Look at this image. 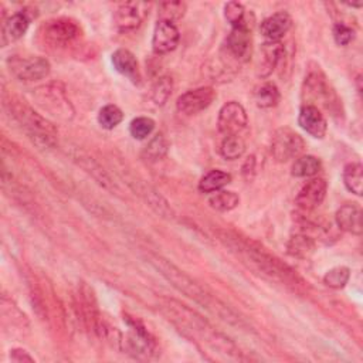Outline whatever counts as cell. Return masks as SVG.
I'll return each mask as SVG.
<instances>
[{
	"label": "cell",
	"mask_w": 363,
	"mask_h": 363,
	"mask_svg": "<svg viewBox=\"0 0 363 363\" xmlns=\"http://www.w3.org/2000/svg\"><path fill=\"white\" fill-rule=\"evenodd\" d=\"M160 311L173 322L180 330L191 337H199L211 349L224 354L230 359H241V352L238 347L221 332L214 329V326L204 319L200 313L189 308L187 305L176 301L163 298L159 303Z\"/></svg>",
	"instance_id": "7a4b0ae2"
},
{
	"label": "cell",
	"mask_w": 363,
	"mask_h": 363,
	"mask_svg": "<svg viewBox=\"0 0 363 363\" xmlns=\"http://www.w3.org/2000/svg\"><path fill=\"white\" fill-rule=\"evenodd\" d=\"M43 37L45 43L55 48H67L77 43L81 37L79 26L67 17H58L48 20L43 26Z\"/></svg>",
	"instance_id": "52a82bcc"
},
{
	"label": "cell",
	"mask_w": 363,
	"mask_h": 363,
	"mask_svg": "<svg viewBox=\"0 0 363 363\" xmlns=\"http://www.w3.org/2000/svg\"><path fill=\"white\" fill-rule=\"evenodd\" d=\"M238 203H240L238 194L230 190H218L208 199L210 207L217 211H230L235 208Z\"/></svg>",
	"instance_id": "1f68e13d"
},
{
	"label": "cell",
	"mask_w": 363,
	"mask_h": 363,
	"mask_svg": "<svg viewBox=\"0 0 363 363\" xmlns=\"http://www.w3.org/2000/svg\"><path fill=\"white\" fill-rule=\"evenodd\" d=\"M150 4L146 1H125L113 13V23L119 31H132L142 26L149 14Z\"/></svg>",
	"instance_id": "7c38bea8"
},
{
	"label": "cell",
	"mask_w": 363,
	"mask_h": 363,
	"mask_svg": "<svg viewBox=\"0 0 363 363\" xmlns=\"http://www.w3.org/2000/svg\"><path fill=\"white\" fill-rule=\"evenodd\" d=\"M179 40L180 33L174 23L157 20L152 35V48L156 54H167L173 51L177 47Z\"/></svg>",
	"instance_id": "9a60e30c"
},
{
	"label": "cell",
	"mask_w": 363,
	"mask_h": 363,
	"mask_svg": "<svg viewBox=\"0 0 363 363\" xmlns=\"http://www.w3.org/2000/svg\"><path fill=\"white\" fill-rule=\"evenodd\" d=\"M298 125L312 138L322 139L328 130V122L322 111L312 105H303L298 115Z\"/></svg>",
	"instance_id": "2e32d148"
},
{
	"label": "cell",
	"mask_w": 363,
	"mask_h": 363,
	"mask_svg": "<svg viewBox=\"0 0 363 363\" xmlns=\"http://www.w3.org/2000/svg\"><path fill=\"white\" fill-rule=\"evenodd\" d=\"M305 149V142L299 133L291 128H279L271 140V153L277 162H288L298 157Z\"/></svg>",
	"instance_id": "ba28073f"
},
{
	"label": "cell",
	"mask_w": 363,
	"mask_h": 363,
	"mask_svg": "<svg viewBox=\"0 0 363 363\" xmlns=\"http://www.w3.org/2000/svg\"><path fill=\"white\" fill-rule=\"evenodd\" d=\"M322 167L320 160L312 155L298 156L292 164L291 173L295 177H311L315 176Z\"/></svg>",
	"instance_id": "f1b7e54d"
},
{
	"label": "cell",
	"mask_w": 363,
	"mask_h": 363,
	"mask_svg": "<svg viewBox=\"0 0 363 363\" xmlns=\"http://www.w3.org/2000/svg\"><path fill=\"white\" fill-rule=\"evenodd\" d=\"M241 174L247 182H251L255 176V157L251 155L245 159L242 167H241Z\"/></svg>",
	"instance_id": "f35d334b"
},
{
	"label": "cell",
	"mask_w": 363,
	"mask_h": 363,
	"mask_svg": "<svg viewBox=\"0 0 363 363\" xmlns=\"http://www.w3.org/2000/svg\"><path fill=\"white\" fill-rule=\"evenodd\" d=\"M217 92L211 86H199L182 94L176 101V109L183 115H196L207 109L216 99Z\"/></svg>",
	"instance_id": "4fadbf2b"
},
{
	"label": "cell",
	"mask_w": 363,
	"mask_h": 363,
	"mask_svg": "<svg viewBox=\"0 0 363 363\" xmlns=\"http://www.w3.org/2000/svg\"><path fill=\"white\" fill-rule=\"evenodd\" d=\"M343 183L350 193L360 196L363 190V166L357 162L346 164L343 169Z\"/></svg>",
	"instance_id": "83f0119b"
},
{
	"label": "cell",
	"mask_w": 363,
	"mask_h": 363,
	"mask_svg": "<svg viewBox=\"0 0 363 363\" xmlns=\"http://www.w3.org/2000/svg\"><path fill=\"white\" fill-rule=\"evenodd\" d=\"M302 98L305 101V105H312L316 108H326L333 109L335 105H337V96L329 82L326 81L325 74L318 71H309L305 77L303 85H302Z\"/></svg>",
	"instance_id": "5b68a950"
},
{
	"label": "cell",
	"mask_w": 363,
	"mask_h": 363,
	"mask_svg": "<svg viewBox=\"0 0 363 363\" xmlns=\"http://www.w3.org/2000/svg\"><path fill=\"white\" fill-rule=\"evenodd\" d=\"M335 220L340 231H346L354 235H360L363 231L362 210L356 204H343L342 207H339Z\"/></svg>",
	"instance_id": "d6986e66"
},
{
	"label": "cell",
	"mask_w": 363,
	"mask_h": 363,
	"mask_svg": "<svg viewBox=\"0 0 363 363\" xmlns=\"http://www.w3.org/2000/svg\"><path fill=\"white\" fill-rule=\"evenodd\" d=\"M224 17L231 24V27L245 24V10L238 1H228L224 4Z\"/></svg>",
	"instance_id": "8d00e7d4"
},
{
	"label": "cell",
	"mask_w": 363,
	"mask_h": 363,
	"mask_svg": "<svg viewBox=\"0 0 363 363\" xmlns=\"http://www.w3.org/2000/svg\"><path fill=\"white\" fill-rule=\"evenodd\" d=\"M112 64L113 68L130 79L133 84L140 82V71H139V62L136 57L126 48H118L112 54Z\"/></svg>",
	"instance_id": "ffe728a7"
},
{
	"label": "cell",
	"mask_w": 363,
	"mask_h": 363,
	"mask_svg": "<svg viewBox=\"0 0 363 363\" xmlns=\"http://www.w3.org/2000/svg\"><path fill=\"white\" fill-rule=\"evenodd\" d=\"M315 250H316V241L303 233H295L286 241V252L291 257H295L299 259L311 258Z\"/></svg>",
	"instance_id": "603a6c76"
},
{
	"label": "cell",
	"mask_w": 363,
	"mask_h": 363,
	"mask_svg": "<svg viewBox=\"0 0 363 363\" xmlns=\"http://www.w3.org/2000/svg\"><path fill=\"white\" fill-rule=\"evenodd\" d=\"M169 150V140L162 132H157L143 147L142 157L146 162H157L167 155Z\"/></svg>",
	"instance_id": "484cf974"
},
{
	"label": "cell",
	"mask_w": 363,
	"mask_h": 363,
	"mask_svg": "<svg viewBox=\"0 0 363 363\" xmlns=\"http://www.w3.org/2000/svg\"><path fill=\"white\" fill-rule=\"evenodd\" d=\"M245 152V142L240 135L233 136H224L221 145H220V153L227 160H235L240 159Z\"/></svg>",
	"instance_id": "4dcf8cb0"
},
{
	"label": "cell",
	"mask_w": 363,
	"mask_h": 363,
	"mask_svg": "<svg viewBox=\"0 0 363 363\" xmlns=\"http://www.w3.org/2000/svg\"><path fill=\"white\" fill-rule=\"evenodd\" d=\"M28 26L30 17L27 11H18L7 17L1 26V45L6 47L21 38L28 30Z\"/></svg>",
	"instance_id": "ac0fdd59"
},
{
	"label": "cell",
	"mask_w": 363,
	"mask_h": 363,
	"mask_svg": "<svg viewBox=\"0 0 363 363\" xmlns=\"http://www.w3.org/2000/svg\"><path fill=\"white\" fill-rule=\"evenodd\" d=\"M122 121H123V112L121 111L119 106H116L113 104L102 106L98 112V123L104 129L111 130V129L116 128Z\"/></svg>",
	"instance_id": "d6a6232c"
},
{
	"label": "cell",
	"mask_w": 363,
	"mask_h": 363,
	"mask_svg": "<svg viewBox=\"0 0 363 363\" xmlns=\"http://www.w3.org/2000/svg\"><path fill=\"white\" fill-rule=\"evenodd\" d=\"M155 129V121L147 116H138L129 125V133L135 139H146Z\"/></svg>",
	"instance_id": "d590c367"
},
{
	"label": "cell",
	"mask_w": 363,
	"mask_h": 363,
	"mask_svg": "<svg viewBox=\"0 0 363 363\" xmlns=\"http://www.w3.org/2000/svg\"><path fill=\"white\" fill-rule=\"evenodd\" d=\"M74 160L82 167L85 169V172H88L101 186H104L105 189H109V190H115V184L111 180V177L108 176V173L89 156L84 155V153H77L72 156Z\"/></svg>",
	"instance_id": "cb8c5ba5"
},
{
	"label": "cell",
	"mask_w": 363,
	"mask_h": 363,
	"mask_svg": "<svg viewBox=\"0 0 363 363\" xmlns=\"http://www.w3.org/2000/svg\"><path fill=\"white\" fill-rule=\"evenodd\" d=\"M231 174L218 169L210 170L206 173L200 182H199V190L201 193H214L221 190L224 186H227L231 182Z\"/></svg>",
	"instance_id": "d4e9b609"
},
{
	"label": "cell",
	"mask_w": 363,
	"mask_h": 363,
	"mask_svg": "<svg viewBox=\"0 0 363 363\" xmlns=\"http://www.w3.org/2000/svg\"><path fill=\"white\" fill-rule=\"evenodd\" d=\"M291 26H292L291 16L286 11H278L261 21L259 33L262 34L265 41L278 43L289 31Z\"/></svg>",
	"instance_id": "e0dca14e"
},
{
	"label": "cell",
	"mask_w": 363,
	"mask_h": 363,
	"mask_svg": "<svg viewBox=\"0 0 363 363\" xmlns=\"http://www.w3.org/2000/svg\"><path fill=\"white\" fill-rule=\"evenodd\" d=\"M13 362H34V359L24 349H13L10 353Z\"/></svg>",
	"instance_id": "ab89813d"
},
{
	"label": "cell",
	"mask_w": 363,
	"mask_h": 363,
	"mask_svg": "<svg viewBox=\"0 0 363 363\" xmlns=\"http://www.w3.org/2000/svg\"><path fill=\"white\" fill-rule=\"evenodd\" d=\"M333 38L337 45H347L354 38V31L343 23H336L333 26Z\"/></svg>",
	"instance_id": "74e56055"
},
{
	"label": "cell",
	"mask_w": 363,
	"mask_h": 363,
	"mask_svg": "<svg viewBox=\"0 0 363 363\" xmlns=\"http://www.w3.org/2000/svg\"><path fill=\"white\" fill-rule=\"evenodd\" d=\"M279 98H281L279 89L274 82H264L259 86H257L254 91L255 104L262 109L275 106L279 102Z\"/></svg>",
	"instance_id": "4316f807"
},
{
	"label": "cell",
	"mask_w": 363,
	"mask_h": 363,
	"mask_svg": "<svg viewBox=\"0 0 363 363\" xmlns=\"http://www.w3.org/2000/svg\"><path fill=\"white\" fill-rule=\"evenodd\" d=\"M150 264L160 272L162 277H164L179 292L184 294L199 305L204 306L214 315L220 316L223 320L241 325L240 318L221 301L214 298L207 289H204L200 284H197L193 278H190L186 272H183L180 268H177L174 264H172L169 259L160 257V255H150Z\"/></svg>",
	"instance_id": "3957f363"
},
{
	"label": "cell",
	"mask_w": 363,
	"mask_h": 363,
	"mask_svg": "<svg viewBox=\"0 0 363 363\" xmlns=\"http://www.w3.org/2000/svg\"><path fill=\"white\" fill-rule=\"evenodd\" d=\"M326 190H328V184H326L325 179H322V177L311 179L298 191V194L295 197V204L302 211L315 210L325 200Z\"/></svg>",
	"instance_id": "5bb4252c"
},
{
	"label": "cell",
	"mask_w": 363,
	"mask_h": 363,
	"mask_svg": "<svg viewBox=\"0 0 363 363\" xmlns=\"http://www.w3.org/2000/svg\"><path fill=\"white\" fill-rule=\"evenodd\" d=\"M37 91H40L38 94H41V96L38 98L40 102H44V106L51 109L52 112H57L58 115L68 118V115H72V108L69 105V101L64 96V92L58 88L54 86H43L38 88Z\"/></svg>",
	"instance_id": "7402d4cb"
},
{
	"label": "cell",
	"mask_w": 363,
	"mask_h": 363,
	"mask_svg": "<svg viewBox=\"0 0 363 363\" xmlns=\"http://www.w3.org/2000/svg\"><path fill=\"white\" fill-rule=\"evenodd\" d=\"M9 106H10L11 115L21 125L27 136L31 139V142L37 147L51 149L57 145L58 130L47 118L35 112L27 104L17 99H10Z\"/></svg>",
	"instance_id": "277c9868"
},
{
	"label": "cell",
	"mask_w": 363,
	"mask_h": 363,
	"mask_svg": "<svg viewBox=\"0 0 363 363\" xmlns=\"http://www.w3.org/2000/svg\"><path fill=\"white\" fill-rule=\"evenodd\" d=\"M173 91V79L169 75H162L159 77L150 89V98L153 101L155 105L162 106L167 102V99L170 98Z\"/></svg>",
	"instance_id": "f546056e"
},
{
	"label": "cell",
	"mask_w": 363,
	"mask_h": 363,
	"mask_svg": "<svg viewBox=\"0 0 363 363\" xmlns=\"http://www.w3.org/2000/svg\"><path fill=\"white\" fill-rule=\"evenodd\" d=\"M186 3L184 1H163L159 4V20H166L174 23L186 14Z\"/></svg>",
	"instance_id": "836d02e7"
},
{
	"label": "cell",
	"mask_w": 363,
	"mask_h": 363,
	"mask_svg": "<svg viewBox=\"0 0 363 363\" xmlns=\"http://www.w3.org/2000/svg\"><path fill=\"white\" fill-rule=\"evenodd\" d=\"M248 125V118L244 106L237 101L224 104L218 111L217 129L224 136L240 135Z\"/></svg>",
	"instance_id": "8fae6325"
},
{
	"label": "cell",
	"mask_w": 363,
	"mask_h": 363,
	"mask_svg": "<svg viewBox=\"0 0 363 363\" xmlns=\"http://www.w3.org/2000/svg\"><path fill=\"white\" fill-rule=\"evenodd\" d=\"M350 278V269L345 265L335 267L323 275V284L332 289L343 288Z\"/></svg>",
	"instance_id": "e575fe53"
},
{
	"label": "cell",
	"mask_w": 363,
	"mask_h": 363,
	"mask_svg": "<svg viewBox=\"0 0 363 363\" xmlns=\"http://www.w3.org/2000/svg\"><path fill=\"white\" fill-rule=\"evenodd\" d=\"M217 237L218 241L231 254L240 258L242 264H245L259 277H264L271 282L279 284L294 292L305 291L306 282L303 281V278L292 267H289L277 255L267 251L258 242L228 230H218Z\"/></svg>",
	"instance_id": "6da1fadb"
},
{
	"label": "cell",
	"mask_w": 363,
	"mask_h": 363,
	"mask_svg": "<svg viewBox=\"0 0 363 363\" xmlns=\"http://www.w3.org/2000/svg\"><path fill=\"white\" fill-rule=\"evenodd\" d=\"M284 55H285V48L281 44V41H278V43L265 41L261 45V58H259V64H258V75L259 77H268L277 68L278 62L282 60Z\"/></svg>",
	"instance_id": "44dd1931"
},
{
	"label": "cell",
	"mask_w": 363,
	"mask_h": 363,
	"mask_svg": "<svg viewBox=\"0 0 363 363\" xmlns=\"http://www.w3.org/2000/svg\"><path fill=\"white\" fill-rule=\"evenodd\" d=\"M128 325L129 330L125 336H122L121 342V346L125 349V352L140 360L153 357L156 353L155 337L136 319H128Z\"/></svg>",
	"instance_id": "8992f818"
},
{
	"label": "cell",
	"mask_w": 363,
	"mask_h": 363,
	"mask_svg": "<svg viewBox=\"0 0 363 363\" xmlns=\"http://www.w3.org/2000/svg\"><path fill=\"white\" fill-rule=\"evenodd\" d=\"M9 68L11 74L20 81H37L45 78L50 74V62L43 57H11L9 61Z\"/></svg>",
	"instance_id": "9c48e42d"
},
{
	"label": "cell",
	"mask_w": 363,
	"mask_h": 363,
	"mask_svg": "<svg viewBox=\"0 0 363 363\" xmlns=\"http://www.w3.org/2000/svg\"><path fill=\"white\" fill-rule=\"evenodd\" d=\"M224 48L227 57L235 61L237 64L248 61L252 51V37L250 26L245 23L241 26L231 27V31L225 38Z\"/></svg>",
	"instance_id": "30bf717a"
},
{
	"label": "cell",
	"mask_w": 363,
	"mask_h": 363,
	"mask_svg": "<svg viewBox=\"0 0 363 363\" xmlns=\"http://www.w3.org/2000/svg\"><path fill=\"white\" fill-rule=\"evenodd\" d=\"M349 7H356V9H360L363 4L362 3H346Z\"/></svg>",
	"instance_id": "60d3db41"
}]
</instances>
